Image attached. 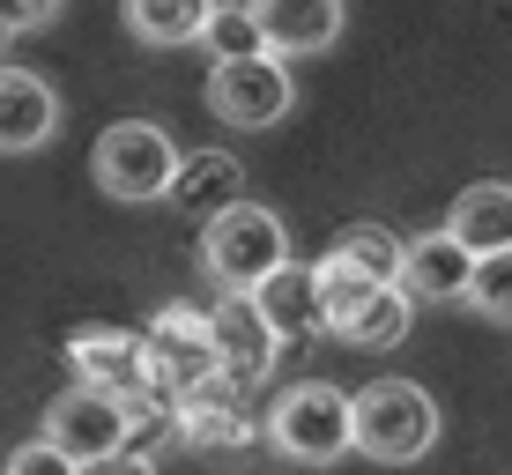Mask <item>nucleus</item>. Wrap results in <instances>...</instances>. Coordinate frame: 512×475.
<instances>
[{"label":"nucleus","mask_w":512,"mask_h":475,"mask_svg":"<svg viewBox=\"0 0 512 475\" xmlns=\"http://www.w3.org/2000/svg\"><path fill=\"white\" fill-rule=\"evenodd\" d=\"M141 349H149V379H156V394H171V401H179L186 386H208V379H216L208 320H201V312H186V305H164V312H156L149 334H141Z\"/></svg>","instance_id":"8"},{"label":"nucleus","mask_w":512,"mask_h":475,"mask_svg":"<svg viewBox=\"0 0 512 475\" xmlns=\"http://www.w3.org/2000/svg\"><path fill=\"white\" fill-rule=\"evenodd\" d=\"M268 60H312L342 38V0H238Z\"/></svg>","instance_id":"10"},{"label":"nucleus","mask_w":512,"mask_h":475,"mask_svg":"<svg viewBox=\"0 0 512 475\" xmlns=\"http://www.w3.org/2000/svg\"><path fill=\"white\" fill-rule=\"evenodd\" d=\"M431 446H438V401L416 379H372L364 394H349V453L409 468Z\"/></svg>","instance_id":"2"},{"label":"nucleus","mask_w":512,"mask_h":475,"mask_svg":"<svg viewBox=\"0 0 512 475\" xmlns=\"http://www.w3.org/2000/svg\"><path fill=\"white\" fill-rule=\"evenodd\" d=\"M8 475H82V468H75V461H60L45 438H30L23 453H8Z\"/></svg>","instance_id":"22"},{"label":"nucleus","mask_w":512,"mask_h":475,"mask_svg":"<svg viewBox=\"0 0 512 475\" xmlns=\"http://www.w3.org/2000/svg\"><path fill=\"white\" fill-rule=\"evenodd\" d=\"M52 127H60V97H52V82L30 75V67H8V60H0V156L45 149Z\"/></svg>","instance_id":"12"},{"label":"nucleus","mask_w":512,"mask_h":475,"mask_svg":"<svg viewBox=\"0 0 512 475\" xmlns=\"http://www.w3.org/2000/svg\"><path fill=\"white\" fill-rule=\"evenodd\" d=\"M193 45L223 67V60H253V52H260V30H253V15H245L238 0H216V15L201 23V38H193Z\"/></svg>","instance_id":"19"},{"label":"nucleus","mask_w":512,"mask_h":475,"mask_svg":"<svg viewBox=\"0 0 512 475\" xmlns=\"http://www.w3.org/2000/svg\"><path fill=\"white\" fill-rule=\"evenodd\" d=\"M0 60H8V30H0Z\"/></svg>","instance_id":"24"},{"label":"nucleus","mask_w":512,"mask_h":475,"mask_svg":"<svg viewBox=\"0 0 512 475\" xmlns=\"http://www.w3.org/2000/svg\"><path fill=\"white\" fill-rule=\"evenodd\" d=\"M119 15H127V30L141 45H193L201 38V23L216 15V0H119Z\"/></svg>","instance_id":"17"},{"label":"nucleus","mask_w":512,"mask_h":475,"mask_svg":"<svg viewBox=\"0 0 512 475\" xmlns=\"http://www.w3.org/2000/svg\"><path fill=\"white\" fill-rule=\"evenodd\" d=\"M327 260H342V268L364 275V283H394L401 275V238L386 231V223H349V231L327 245Z\"/></svg>","instance_id":"18"},{"label":"nucleus","mask_w":512,"mask_h":475,"mask_svg":"<svg viewBox=\"0 0 512 475\" xmlns=\"http://www.w3.org/2000/svg\"><path fill=\"white\" fill-rule=\"evenodd\" d=\"M171 409H179V438H186V446H201V453H223V446H245V438H253V416H245L238 386H223V379L186 386Z\"/></svg>","instance_id":"14"},{"label":"nucleus","mask_w":512,"mask_h":475,"mask_svg":"<svg viewBox=\"0 0 512 475\" xmlns=\"http://www.w3.org/2000/svg\"><path fill=\"white\" fill-rule=\"evenodd\" d=\"M67 364H75V386H97V394L127 401V409H141V401L156 394L141 334H119V327H75V334H67Z\"/></svg>","instance_id":"7"},{"label":"nucleus","mask_w":512,"mask_h":475,"mask_svg":"<svg viewBox=\"0 0 512 475\" xmlns=\"http://www.w3.org/2000/svg\"><path fill=\"white\" fill-rule=\"evenodd\" d=\"M446 238L461 245L468 260H490V253H512V186L505 179H475L446 216Z\"/></svg>","instance_id":"15"},{"label":"nucleus","mask_w":512,"mask_h":475,"mask_svg":"<svg viewBox=\"0 0 512 475\" xmlns=\"http://www.w3.org/2000/svg\"><path fill=\"white\" fill-rule=\"evenodd\" d=\"M282 260H290V231H282V216L260 208V201H231V208H216V216L201 223V275L223 297H253Z\"/></svg>","instance_id":"1"},{"label":"nucleus","mask_w":512,"mask_h":475,"mask_svg":"<svg viewBox=\"0 0 512 475\" xmlns=\"http://www.w3.org/2000/svg\"><path fill=\"white\" fill-rule=\"evenodd\" d=\"M253 312H260V327L275 334V349H282V342H312V334H320V290H312V260H282L268 283L253 290Z\"/></svg>","instance_id":"13"},{"label":"nucleus","mask_w":512,"mask_h":475,"mask_svg":"<svg viewBox=\"0 0 512 475\" xmlns=\"http://www.w3.org/2000/svg\"><path fill=\"white\" fill-rule=\"evenodd\" d=\"M171 171H179V142H171L156 119H119V127H104L97 149H90V179L112 193V201H127V208L164 201Z\"/></svg>","instance_id":"4"},{"label":"nucleus","mask_w":512,"mask_h":475,"mask_svg":"<svg viewBox=\"0 0 512 475\" xmlns=\"http://www.w3.org/2000/svg\"><path fill=\"white\" fill-rule=\"evenodd\" d=\"M52 15H60V0H0V30H8V38H23V30H45Z\"/></svg>","instance_id":"21"},{"label":"nucleus","mask_w":512,"mask_h":475,"mask_svg":"<svg viewBox=\"0 0 512 475\" xmlns=\"http://www.w3.org/2000/svg\"><path fill=\"white\" fill-rule=\"evenodd\" d=\"M468 268H475V260L446 231H423V238H401L394 290L409 297V305H461V297H468Z\"/></svg>","instance_id":"11"},{"label":"nucleus","mask_w":512,"mask_h":475,"mask_svg":"<svg viewBox=\"0 0 512 475\" xmlns=\"http://www.w3.org/2000/svg\"><path fill=\"white\" fill-rule=\"evenodd\" d=\"M171 208H186V216H216V208H231L245 201V171H238V156H223V149H186L179 156V171H171V193H164Z\"/></svg>","instance_id":"16"},{"label":"nucleus","mask_w":512,"mask_h":475,"mask_svg":"<svg viewBox=\"0 0 512 475\" xmlns=\"http://www.w3.org/2000/svg\"><path fill=\"white\" fill-rule=\"evenodd\" d=\"M290 104H297V82H290L282 60H268V52L208 67V112H216L223 127L260 134V127H275V119H290Z\"/></svg>","instance_id":"6"},{"label":"nucleus","mask_w":512,"mask_h":475,"mask_svg":"<svg viewBox=\"0 0 512 475\" xmlns=\"http://www.w3.org/2000/svg\"><path fill=\"white\" fill-rule=\"evenodd\" d=\"M268 446L297 468H334L349 453V394L327 379H305V386H282L275 409H268Z\"/></svg>","instance_id":"3"},{"label":"nucleus","mask_w":512,"mask_h":475,"mask_svg":"<svg viewBox=\"0 0 512 475\" xmlns=\"http://www.w3.org/2000/svg\"><path fill=\"white\" fill-rule=\"evenodd\" d=\"M208 320V349H216V379L223 386H260L275 372V334L260 327V312H253V297H216V305L201 312Z\"/></svg>","instance_id":"9"},{"label":"nucleus","mask_w":512,"mask_h":475,"mask_svg":"<svg viewBox=\"0 0 512 475\" xmlns=\"http://www.w3.org/2000/svg\"><path fill=\"white\" fill-rule=\"evenodd\" d=\"M141 424V409H127V401H112V394H97V386H67L60 401L45 409V446L60 453V461H75L82 475L104 468L112 453H127V438Z\"/></svg>","instance_id":"5"},{"label":"nucleus","mask_w":512,"mask_h":475,"mask_svg":"<svg viewBox=\"0 0 512 475\" xmlns=\"http://www.w3.org/2000/svg\"><path fill=\"white\" fill-rule=\"evenodd\" d=\"M104 475H156V461H149V453H112Z\"/></svg>","instance_id":"23"},{"label":"nucleus","mask_w":512,"mask_h":475,"mask_svg":"<svg viewBox=\"0 0 512 475\" xmlns=\"http://www.w3.org/2000/svg\"><path fill=\"white\" fill-rule=\"evenodd\" d=\"M461 305H475L483 320L512 327V253H490V260H475V268H468V297H461Z\"/></svg>","instance_id":"20"}]
</instances>
